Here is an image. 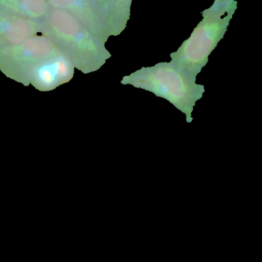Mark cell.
I'll use <instances>...</instances> for the list:
<instances>
[{
  "mask_svg": "<svg viewBox=\"0 0 262 262\" xmlns=\"http://www.w3.org/2000/svg\"><path fill=\"white\" fill-rule=\"evenodd\" d=\"M42 35L49 38L83 74L99 70L112 57L106 42L77 17L50 8L41 21Z\"/></svg>",
  "mask_w": 262,
  "mask_h": 262,
  "instance_id": "cell-1",
  "label": "cell"
},
{
  "mask_svg": "<svg viewBox=\"0 0 262 262\" xmlns=\"http://www.w3.org/2000/svg\"><path fill=\"white\" fill-rule=\"evenodd\" d=\"M196 78L185 73L171 62H160L152 67H143L121 81L137 89L152 92L164 98L186 115V121L193 120L192 113L197 101L205 93L203 84H196Z\"/></svg>",
  "mask_w": 262,
  "mask_h": 262,
  "instance_id": "cell-2",
  "label": "cell"
},
{
  "mask_svg": "<svg viewBox=\"0 0 262 262\" xmlns=\"http://www.w3.org/2000/svg\"><path fill=\"white\" fill-rule=\"evenodd\" d=\"M237 8L238 3L235 0L217 9L210 6L205 9L201 12L203 19L189 38L183 41L176 52L171 53L170 62L196 78L207 64L209 55L224 38Z\"/></svg>",
  "mask_w": 262,
  "mask_h": 262,
  "instance_id": "cell-3",
  "label": "cell"
},
{
  "mask_svg": "<svg viewBox=\"0 0 262 262\" xmlns=\"http://www.w3.org/2000/svg\"><path fill=\"white\" fill-rule=\"evenodd\" d=\"M60 49L45 35H35L18 44L0 48V71L7 78L28 84L31 69Z\"/></svg>",
  "mask_w": 262,
  "mask_h": 262,
  "instance_id": "cell-4",
  "label": "cell"
},
{
  "mask_svg": "<svg viewBox=\"0 0 262 262\" xmlns=\"http://www.w3.org/2000/svg\"><path fill=\"white\" fill-rule=\"evenodd\" d=\"M75 67L61 50L37 63L28 75V84L39 92H50L73 78Z\"/></svg>",
  "mask_w": 262,
  "mask_h": 262,
  "instance_id": "cell-5",
  "label": "cell"
},
{
  "mask_svg": "<svg viewBox=\"0 0 262 262\" xmlns=\"http://www.w3.org/2000/svg\"><path fill=\"white\" fill-rule=\"evenodd\" d=\"M48 3L52 9L75 15L105 42L110 37L103 12L91 0H48Z\"/></svg>",
  "mask_w": 262,
  "mask_h": 262,
  "instance_id": "cell-6",
  "label": "cell"
},
{
  "mask_svg": "<svg viewBox=\"0 0 262 262\" xmlns=\"http://www.w3.org/2000/svg\"><path fill=\"white\" fill-rule=\"evenodd\" d=\"M41 32V21L0 11V48L18 44Z\"/></svg>",
  "mask_w": 262,
  "mask_h": 262,
  "instance_id": "cell-7",
  "label": "cell"
},
{
  "mask_svg": "<svg viewBox=\"0 0 262 262\" xmlns=\"http://www.w3.org/2000/svg\"><path fill=\"white\" fill-rule=\"evenodd\" d=\"M132 0H106L104 18L109 36H118L130 18Z\"/></svg>",
  "mask_w": 262,
  "mask_h": 262,
  "instance_id": "cell-8",
  "label": "cell"
},
{
  "mask_svg": "<svg viewBox=\"0 0 262 262\" xmlns=\"http://www.w3.org/2000/svg\"><path fill=\"white\" fill-rule=\"evenodd\" d=\"M50 9L48 0H0V11L41 21Z\"/></svg>",
  "mask_w": 262,
  "mask_h": 262,
  "instance_id": "cell-9",
  "label": "cell"
},
{
  "mask_svg": "<svg viewBox=\"0 0 262 262\" xmlns=\"http://www.w3.org/2000/svg\"><path fill=\"white\" fill-rule=\"evenodd\" d=\"M235 0H214L213 4L211 6V7L217 9V8L221 7V6H226L229 3H232Z\"/></svg>",
  "mask_w": 262,
  "mask_h": 262,
  "instance_id": "cell-10",
  "label": "cell"
},
{
  "mask_svg": "<svg viewBox=\"0 0 262 262\" xmlns=\"http://www.w3.org/2000/svg\"><path fill=\"white\" fill-rule=\"evenodd\" d=\"M91 1L101 10V12H103V16H104V7L106 0H91Z\"/></svg>",
  "mask_w": 262,
  "mask_h": 262,
  "instance_id": "cell-11",
  "label": "cell"
}]
</instances>
